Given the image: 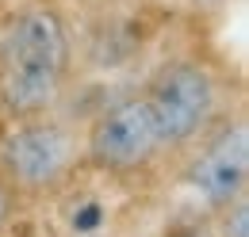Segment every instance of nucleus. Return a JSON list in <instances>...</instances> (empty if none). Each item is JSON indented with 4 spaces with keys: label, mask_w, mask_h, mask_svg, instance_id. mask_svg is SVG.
<instances>
[{
    "label": "nucleus",
    "mask_w": 249,
    "mask_h": 237,
    "mask_svg": "<svg viewBox=\"0 0 249 237\" xmlns=\"http://www.w3.org/2000/svg\"><path fill=\"white\" fill-rule=\"evenodd\" d=\"M73 81V31L62 0H16L0 34L4 118L58 111Z\"/></svg>",
    "instance_id": "f257e3e1"
},
{
    "label": "nucleus",
    "mask_w": 249,
    "mask_h": 237,
    "mask_svg": "<svg viewBox=\"0 0 249 237\" xmlns=\"http://www.w3.org/2000/svg\"><path fill=\"white\" fill-rule=\"evenodd\" d=\"M81 165V130L58 111L8 118L0 134V180L19 199H46L69 187Z\"/></svg>",
    "instance_id": "f03ea898"
},
{
    "label": "nucleus",
    "mask_w": 249,
    "mask_h": 237,
    "mask_svg": "<svg viewBox=\"0 0 249 237\" xmlns=\"http://www.w3.org/2000/svg\"><path fill=\"white\" fill-rule=\"evenodd\" d=\"M150 111L157 118V134L165 157L196 146L218 118H222V81L196 54H177L161 61L142 88Z\"/></svg>",
    "instance_id": "7ed1b4c3"
},
{
    "label": "nucleus",
    "mask_w": 249,
    "mask_h": 237,
    "mask_svg": "<svg viewBox=\"0 0 249 237\" xmlns=\"http://www.w3.org/2000/svg\"><path fill=\"white\" fill-rule=\"evenodd\" d=\"M161 157H165V146L157 134V118L142 92L104 103L92 115V122L81 130V165L100 176H142Z\"/></svg>",
    "instance_id": "20e7f679"
},
{
    "label": "nucleus",
    "mask_w": 249,
    "mask_h": 237,
    "mask_svg": "<svg viewBox=\"0 0 249 237\" xmlns=\"http://www.w3.org/2000/svg\"><path fill=\"white\" fill-rule=\"evenodd\" d=\"M188 149L192 157L184 169V187L207 214L249 195V126L242 111L222 115Z\"/></svg>",
    "instance_id": "39448f33"
},
{
    "label": "nucleus",
    "mask_w": 249,
    "mask_h": 237,
    "mask_svg": "<svg viewBox=\"0 0 249 237\" xmlns=\"http://www.w3.org/2000/svg\"><path fill=\"white\" fill-rule=\"evenodd\" d=\"M211 218H215V237H249V195L215 210Z\"/></svg>",
    "instance_id": "423d86ee"
},
{
    "label": "nucleus",
    "mask_w": 249,
    "mask_h": 237,
    "mask_svg": "<svg viewBox=\"0 0 249 237\" xmlns=\"http://www.w3.org/2000/svg\"><path fill=\"white\" fill-rule=\"evenodd\" d=\"M19 203H23V199H19V195H16V191H12V187L0 180V234H8L12 218L19 214Z\"/></svg>",
    "instance_id": "0eeeda50"
},
{
    "label": "nucleus",
    "mask_w": 249,
    "mask_h": 237,
    "mask_svg": "<svg viewBox=\"0 0 249 237\" xmlns=\"http://www.w3.org/2000/svg\"><path fill=\"white\" fill-rule=\"evenodd\" d=\"M62 4H89V0H62Z\"/></svg>",
    "instance_id": "6e6552de"
},
{
    "label": "nucleus",
    "mask_w": 249,
    "mask_h": 237,
    "mask_svg": "<svg viewBox=\"0 0 249 237\" xmlns=\"http://www.w3.org/2000/svg\"><path fill=\"white\" fill-rule=\"evenodd\" d=\"M0 237H4V234H0Z\"/></svg>",
    "instance_id": "1a4fd4ad"
}]
</instances>
